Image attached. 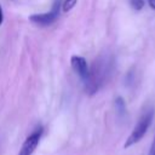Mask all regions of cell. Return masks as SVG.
Segmentation results:
<instances>
[{"instance_id":"cell-1","label":"cell","mask_w":155,"mask_h":155,"mask_svg":"<svg viewBox=\"0 0 155 155\" xmlns=\"http://www.w3.org/2000/svg\"><path fill=\"white\" fill-rule=\"evenodd\" d=\"M111 65H113V62L108 57H99L93 63V65L90 69L88 79L85 82L86 91L90 94L96 93L102 87V85L105 82V80L108 79L111 71Z\"/></svg>"},{"instance_id":"cell-2","label":"cell","mask_w":155,"mask_h":155,"mask_svg":"<svg viewBox=\"0 0 155 155\" xmlns=\"http://www.w3.org/2000/svg\"><path fill=\"white\" fill-rule=\"evenodd\" d=\"M153 119H154V108H153V107H149V108H147V109L142 113V115H140V117L138 119V121H137V124H136L133 131H132L131 134L127 137V139H126L124 147H125V148H130V147L134 145L136 143H138V142L145 136L148 128H149L150 125H151Z\"/></svg>"},{"instance_id":"cell-3","label":"cell","mask_w":155,"mask_h":155,"mask_svg":"<svg viewBox=\"0 0 155 155\" xmlns=\"http://www.w3.org/2000/svg\"><path fill=\"white\" fill-rule=\"evenodd\" d=\"M59 7H61V1L57 0V1L53 4L51 11L45 12V13H36V15H33V16L29 17V19H30L33 23L38 24V25H42V27L50 25V24H52V23L57 19V17H58V15H59Z\"/></svg>"},{"instance_id":"cell-4","label":"cell","mask_w":155,"mask_h":155,"mask_svg":"<svg viewBox=\"0 0 155 155\" xmlns=\"http://www.w3.org/2000/svg\"><path fill=\"white\" fill-rule=\"evenodd\" d=\"M41 134H42V128L41 127L35 130L33 133H30L27 137V139L24 140V143L22 144V148H21L18 155H31L34 153V150L36 149L38 144H39Z\"/></svg>"},{"instance_id":"cell-5","label":"cell","mask_w":155,"mask_h":155,"mask_svg":"<svg viewBox=\"0 0 155 155\" xmlns=\"http://www.w3.org/2000/svg\"><path fill=\"white\" fill-rule=\"evenodd\" d=\"M70 64H71V68L74 69V71L80 76V79L84 82H86V80L88 79V75H90V68H88L86 59L81 56H73L70 58Z\"/></svg>"},{"instance_id":"cell-6","label":"cell","mask_w":155,"mask_h":155,"mask_svg":"<svg viewBox=\"0 0 155 155\" xmlns=\"http://www.w3.org/2000/svg\"><path fill=\"white\" fill-rule=\"evenodd\" d=\"M115 108H116V111L120 116L126 115V104H125V101L122 97H117L115 99Z\"/></svg>"},{"instance_id":"cell-7","label":"cell","mask_w":155,"mask_h":155,"mask_svg":"<svg viewBox=\"0 0 155 155\" xmlns=\"http://www.w3.org/2000/svg\"><path fill=\"white\" fill-rule=\"evenodd\" d=\"M130 4L136 11H139L144 7V0H130Z\"/></svg>"},{"instance_id":"cell-8","label":"cell","mask_w":155,"mask_h":155,"mask_svg":"<svg viewBox=\"0 0 155 155\" xmlns=\"http://www.w3.org/2000/svg\"><path fill=\"white\" fill-rule=\"evenodd\" d=\"M75 4H76V0H65V1L63 2V5H62V6H63V11L67 12V11L71 10Z\"/></svg>"},{"instance_id":"cell-9","label":"cell","mask_w":155,"mask_h":155,"mask_svg":"<svg viewBox=\"0 0 155 155\" xmlns=\"http://www.w3.org/2000/svg\"><path fill=\"white\" fill-rule=\"evenodd\" d=\"M149 155H155V137H154V140H153L151 148H150V150H149Z\"/></svg>"},{"instance_id":"cell-10","label":"cell","mask_w":155,"mask_h":155,"mask_svg":"<svg viewBox=\"0 0 155 155\" xmlns=\"http://www.w3.org/2000/svg\"><path fill=\"white\" fill-rule=\"evenodd\" d=\"M148 2H149V6L153 10H155V0H148Z\"/></svg>"},{"instance_id":"cell-11","label":"cell","mask_w":155,"mask_h":155,"mask_svg":"<svg viewBox=\"0 0 155 155\" xmlns=\"http://www.w3.org/2000/svg\"><path fill=\"white\" fill-rule=\"evenodd\" d=\"M2 19H4V13H2V7L0 6V24L2 23Z\"/></svg>"}]
</instances>
